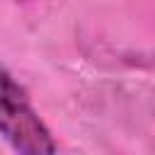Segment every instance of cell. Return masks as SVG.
Masks as SVG:
<instances>
[{
    "label": "cell",
    "instance_id": "obj_1",
    "mask_svg": "<svg viewBox=\"0 0 155 155\" xmlns=\"http://www.w3.org/2000/svg\"><path fill=\"white\" fill-rule=\"evenodd\" d=\"M0 136L17 155H56V140L24 87L0 63Z\"/></svg>",
    "mask_w": 155,
    "mask_h": 155
}]
</instances>
